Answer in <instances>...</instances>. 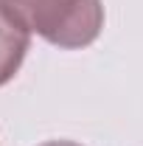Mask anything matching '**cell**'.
Here are the masks:
<instances>
[{"label":"cell","mask_w":143,"mask_h":146,"mask_svg":"<svg viewBox=\"0 0 143 146\" xmlns=\"http://www.w3.org/2000/svg\"><path fill=\"white\" fill-rule=\"evenodd\" d=\"M0 6L56 48H84L104 28L101 0H0Z\"/></svg>","instance_id":"6da1fadb"},{"label":"cell","mask_w":143,"mask_h":146,"mask_svg":"<svg viewBox=\"0 0 143 146\" xmlns=\"http://www.w3.org/2000/svg\"><path fill=\"white\" fill-rule=\"evenodd\" d=\"M28 45H31V31L0 6V87L14 79Z\"/></svg>","instance_id":"7a4b0ae2"},{"label":"cell","mask_w":143,"mask_h":146,"mask_svg":"<svg viewBox=\"0 0 143 146\" xmlns=\"http://www.w3.org/2000/svg\"><path fill=\"white\" fill-rule=\"evenodd\" d=\"M42 146H81V143H73V141H51V143H42Z\"/></svg>","instance_id":"3957f363"}]
</instances>
